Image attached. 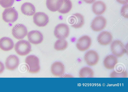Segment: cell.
I'll return each instance as SVG.
<instances>
[{"label":"cell","instance_id":"cell-26","mask_svg":"<svg viewBox=\"0 0 128 92\" xmlns=\"http://www.w3.org/2000/svg\"><path fill=\"white\" fill-rule=\"evenodd\" d=\"M128 4H125L122 8L121 9V14L123 17L126 18H128Z\"/></svg>","mask_w":128,"mask_h":92},{"label":"cell","instance_id":"cell-11","mask_svg":"<svg viewBox=\"0 0 128 92\" xmlns=\"http://www.w3.org/2000/svg\"><path fill=\"white\" fill-rule=\"evenodd\" d=\"M84 59L87 64L90 66H94L98 62L99 56L96 51L90 50L86 52L84 56Z\"/></svg>","mask_w":128,"mask_h":92},{"label":"cell","instance_id":"cell-4","mask_svg":"<svg viewBox=\"0 0 128 92\" xmlns=\"http://www.w3.org/2000/svg\"><path fill=\"white\" fill-rule=\"evenodd\" d=\"M3 20L6 23H13L15 22L18 17V13L13 7L6 8L2 14Z\"/></svg>","mask_w":128,"mask_h":92},{"label":"cell","instance_id":"cell-12","mask_svg":"<svg viewBox=\"0 0 128 92\" xmlns=\"http://www.w3.org/2000/svg\"><path fill=\"white\" fill-rule=\"evenodd\" d=\"M27 37L29 42L34 45L41 43L44 39L42 33L36 30L30 31L28 33Z\"/></svg>","mask_w":128,"mask_h":92},{"label":"cell","instance_id":"cell-24","mask_svg":"<svg viewBox=\"0 0 128 92\" xmlns=\"http://www.w3.org/2000/svg\"><path fill=\"white\" fill-rule=\"evenodd\" d=\"M128 74L127 72L123 70L122 72L117 73L114 71L111 72L110 74V78H127Z\"/></svg>","mask_w":128,"mask_h":92},{"label":"cell","instance_id":"cell-5","mask_svg":"<svg viewBox=\"0 0 128 92\" xmlns=\"http://www.w3.org/2000/svg\"><path fill=\"white\" fill-rule=\"evenodd\" d=\"M70 33L69 28L66 24L62 23L57 25L55 27L54 33L57 38L65 39L68 36Z\"/></svg>","mask_w":128,"mask_h":92},{"label":"cell","instance_id":"cell-18","mask_svg":"<svg viewBox=\"0 0 128 92\" xmlns=\"http://www.w3.org/2000/svg\"><path fill=\"white\" fill-rule=\"evenodd\" d=\"M118 62L117 58L113 55H110L107 56L104 61V67L106 69L109 70L114 69Z\"/></svg>","mask_w":128,"mask_h":92},{"label":"cell","instance_id":"cell-2","mask_svg":"<svg viewBox=\"0 0 128 92\" xmlns=\"http://www.w3.org/2000/svg\"><path fill=\"white\" fill-rule=\"evenodd\" d=\"M15 50L17 53L21 56L26 55L31 51V46L28 41L22 40L18 41L14 46Z\"/></svg>","mask_w":128,"mask_h":92},{"label":"cell","instance_id":"cell-22","mask_svg":"<svg viewBox=\"0 0 128 92\" xmlns=\"http://www.w3.org/2000/svg\"><path fill=\"white\" fill-rule=\"evenodd\" d=\"M72 6V3L70 0H63L62 4L58 11L62 14L67 13L70 11Z\"/></svg>","mask_w":128,"mask_h":92},{"label":"cell","instance_id":"cell-14","mask_svg":"<svg viewBox=\"0 0 128 92\" xmlns=\"http://www.w3.org/2000/svg\"><path fill=\"white\" fill-rule=\"evenodd\" d=\"M5 65L6 69L9 70H13L16 69L19 64L18 57L15 55H9L6 59Z\"/></svg>","mask_w":128,"mask_h":92},{"label":"cell","instance_id":"cell-10","mask_svg":"<svg viewBox=\"0 0 128 92\" xmlns=\"http://www.w3.org/2000/svg\"><path fill=\"white\" fill-rule=\"evenodd\" d=\"M68 22L72 27L76 29L82 27L84 24V18L80 14L76 13L69 17Z\"/></svg>","mask_w":128,"mask_h":92},{"label":"cell","instance_id":"cell-15","mask_svg":"<svg viewBox=\"0 0 128 92\" xmlns=\"http://www.w3.org/2000/svg\"><path fill=\"white\" fill-rule=\"evenodd\" d=\"M51 70L52 74L54 76L60 77L64 74V67L61 62L56 61L52 64Z\"/></svg>","mask_w":128,"mask_h":92},{"label":"cell","instance_id":"cell-20","mask_svg":"<svg viewBox=\"0 0 128 92\" xmlns=\"http://www.w3.org/2000/svg\"><path fill=\"white\" fill-rule=\"evenodd\" d=\"M63 0H46V5L48 9L52 12H55L60 8Z\"/></svg>","mask_w":128,"mask_h":92},{"label":"cell","instance_id":"cell-9","mask_svg":"<svg viewBox=\"0 0 128 92\" xmlns=\"http://www.w3.org/2000/svg\"><path fill=\"white\" fill-rule=\"evenodd\" d=\"M92 44V40L90 37L84 35L80 38L77 41L76 46L80 51H84L88 49Z\"/></svg>","mask_w":128,"mask_h":92},{"label":"cell","instance_id":"cell-6","mask_svg":"<svg viewBox=\"0 0 128 92\" xmlns=\"http://www.w3.org/2000/svg\"><path fill=\"white\" fill-rule=\"evenodd\" d=\"M28 33L26 27L22 24H16L12 30L13 36L15 38L18 40L23 39L27 35Z\"/></svg>","mask_w":128,"mask_h":92},{"label":"cell","instance_id":"cell-7","mask_svg":"<svg viewBox=\"0 0 128 92\" xmlns=\"http://www.w3.org/2000/svg\"><path fill=\"white\" fill-rule=\"evenodd\" d=\"M106 23V20L104 17L102 16H97L92 21L90 27L94 31L99 32L105 28Z\"/></svg>","mask_w":128,"mask_h":92},{"label":"cell","instance_id":"cell-29","mask_svg":"<svg viewBox=\"0 0 128 92\" xmlns=\"http://www.w3.org/2000/svg\"><path fill=\"white\" fill-rule=\"evenodd\" d=\"M87 3L92 4L94 3L96 0H83Z\"/></svg>","mask_w":128,"mask_h":92},{"label":"cell","instance_id":"cell-1","mask_svg":"<svg viewBox=\"0 0 128 92\" xmlns=\"http://www.w3.org/2000/svg\"><path fill=\"white\" fill-rule=\"evenodd\" d=\"M25 62L27 65L28 72L31 73H36L40 70L39 60L38 58L34 55L28 56L26 58Z\"/></svg>","mask_w":128,"mask_h":92},{"label":"cell","instance_id":"cell-19","mask_svg":"<svg viewBox=\"0 0 128 92\" xmlns=\"http://www.w3.org/2000/svg\"><path fill=\"white\" fill-rule=\"evenodd\" d=\"M21 10L23 14L28 16L34 15L36 12L34 6L29 2H26L23 4L21 7Z\"/></svg>","mask_w":128,"mask_h":92},{"label":"cell","instance_id":"cell-21","mask_svg":"<svg viewBox=\"0 0 128 92\" xmlns=\"http://www.w3.org/2000/svg\"><path fill=\"white\" fill-rule=\"evenodd\" d=\"M94 73L92 70L90 68L86 67L82 68L79 72L80 78H93Z\"/></svg>","mask_w":128,"mask_h":92},{"label":"cell","instance_id":"cell-25","mask_svg":"<svg viewBox=\"0 0 128 92\" xmlns=\"http://www.w3.org/2000/svg\"><path fill=\"white\" fill-rule=\"evenodd\" d=\"M14 0H0V5L2 7L6 8L12 6Z\"/></svg>","mask_w":128,"mask_h":92},{"label":"cell","instance_id":"cell-27","mask_svg":"<svg viewBox=\"0 0 128 92\" xmlns=\"http://www.w3.org/2000/svg\"><path fill=\"white\" fill-rule=\"evenodd\" d=\"M4 69V64L0 61V74L3 72Z\"/></svg>","mask_w":128,"mask_h":92},{"label":"cell","instance_id":"cell-28","mask_svg":"<svg viewBox=\"0 0 128 92\" xmlns=\"http://www.w3.org/2000/svg\"><path fill=\"white\" fill-rule=\"evenodd\" d=\"M116 1L119 3L123 4H128V0H116Z\"/></svg>","mask_w":128,"mask_h":92},{"label":"cell","instance_id":"cell-8","mask_svg":"<svg viewBox=\"0 0 128 92\" xmlns=\"http://www.w3.org/2000/svg\"><path fill=\"white\" fill-rule=\"evenodd\" d=\"M33 20L34 23L39 27L46 26L49 21L48 16L42 12H38L35 13L33 16Z\"/></svg>","mask_w":128,"mask_h":92},{"label":"cell","instance_id":"cell-16","mask_svg":"<svg viewBox=\"0 0 128 92\" xmlns=\"http://www.w3.org/2000/svg\"><path fill=\"white\" fill-rule=\"evenodd\" d=\"M12 39L7 37H4L0 39V48L2 50L8 51L12 49L14 46Z\"/></svg>","mask_w":128,"mask_h":92},{"label":"cell","instance_id":"cell-13","mask_svg":"<svg viewBox=\"0 0 128 92\" xmlns=\"http://www.w3.org/2000/svg\"><path fill=\"white\" fill-rule=\"evenodd\" d=\"M112 34L107 31H103L98 35L97 40L101 45L106 46L109 45L111 42L112 39Z\"/></svg>","mask_w":128,"mask_h":92},{"label":"cell","instance_id":"cell-23","mask_svg":"<svg viewBox=\"0 0 128 92\" xmlns=\"http://www.w3.org/2000/svg\"><path fill=\"white\" fill-rule=\"evenodd\" d=\"M68 46V42L65 39H60L55 42L54 48L57 50H63L67 48Z\"/></svg>","mask_w":128,"mask_h":92},{"label":"cell","instance_id":"cell-17","mask_svg":"<svg viewBox=\"0 0 128 92\" xmlns=\"http://www.w3.org/2000/svg\"><path fill=\"white\" fill-rule=\"evenodd\" d=\"M92 9L95 14L100 15L102 14L106 10V5L102 1H97L94 2L92 4Z\"/></svg>","mask_w":128,"mask_h":92},{"label":"cell","instance_id":"cell-3","mask_svg":"<svg viewBox=\"0 0 128 92\" xmlns=\"http://www.w3.org/2000/svg\"><path fill=\"white\" fill-rule=\"evenodd\" d=\"M110 48L112 53L117 57H122L126 52L124 45L119 40L114 41L111 44Z\"/></svg>","mask_w":128,"mask_h":92}]
</instances>
